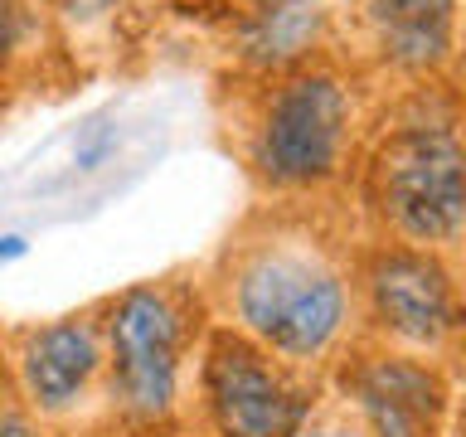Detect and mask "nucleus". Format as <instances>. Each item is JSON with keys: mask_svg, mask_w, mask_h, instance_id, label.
<instances>
[{"mask_svg": "<svg viewBox=\"0 0 466 437\" xmlns=\"http://www.w3.org/2000/svg\"><path fill=\"white\" fill-rule=\"evenodd\" d=\"M218 291L233 330L287 364L330 355L355 306L340 262L297 229H262L228 243Z\"/></svg>", "mask_w": 466, "mask_h": 437, "instance_id": "obj_1", "label": "nucleus"}, {"mask_svg": "<svg viewBox=\"0 0 466 437\" xmlns=\"http://www.w3.org/2000/svg\"><path fill=\"white\" fill-rule=\"evenodd\" d=\"M374 204L413 248L451 243L466 229V146L451 127H403L374 160Z\"/></svg>", "mask_w": 466, "mask_h": 437, "instance_id": "obj_2", "label": "nucleus"}, {"mask_svg": "<svg viewBox=\"0 0 466 437\" xmlns=\"http://www.w3.org/2000/svg\"><path fill=\"white\" fill-rule=\"evenodd\" d=\"M350 141V93L335 73H291L253 122V170L272 189H311L340 170Z\"/></svg>", "mask_w": 466, "mask_h": 437, "instance_id": "obj_3", "label": "nucleus"}, {"mask_svg": "<svg viewBox=\"0 0 466 437\" xmlns=\"http://www.w3.org/2000/svg\"><path fill=\"white\" fill-rule=\"evenodd\" d=\"M102 345H107L112 393L131 418L156 422L180 399L189 320L170 287L141 282L127 287L102 316Z\"/></svg>", "mask_w": 466, "mask_h": 437, "instance_id": "obj_4", "label": "nucleus"}, {"mask_svg": "<svg viewBox=\"0 0 466 437\" xmlns=\"http://www.w3.org/2000/svg\"><path fill=\"white\" fill-rule=\"evenodd\" d=\"M199 393L214 437H297L316 408L297 364L268 355L238 330L209 335L199 360Z\"/></svg>", "mask_w": 466, "mask_h": 437, "instance_id": "obj_5", "label": "nucleus"}, {"mask_svg": "<svg viewBox=\"0 0 466 437\" xmlns=\"http://www.w3.org/2000/svg\"><path fill=\"white\" fill-rule=\"evenodd\" d=\"M364 291L374 326L399 345L432 350L461 326L451 277L428 248H384L364 272Z\"/></svg>", "mask_w": 466, "mask_h": 437, "instance_id": "obj_6", "label": "nucleus"}, {"mask_svg": "<svg viewBox=\"0 0 466 437\" xmlns=\"http://www.w3.org/2000/svg\"><path fill=\"white\" fill-rule=\"evenodd\" d=\"M345 393L364 437H437L447 413L442 374L399 350L355 355L345 370Z\"/></svg>", "mask_w": 466, "mask_h": 437, "instance_id": "obj_7", "label": "nucleus"}, {"mask_svg": "<svg viewBox=\"0 0 466 437\" xmlns=\"http://www.w3.org/2000/svg\"><path fill=\"white\" fill-rule=\"evenodd\" d=\"M102 364H107V345H102V320L97 316H64L49 326L25 330L20 350H15V374H20V393L29 408L44 418H68L78 413L83 399L93 393Z\"/></svg>", "mask_w": 466, "mask_h": 437, "instance_id": "obj_8", "label": "nucleus"}, {"mask_svg": "<svg viewBox=\"0 0 466 437\" xmlns=\"http://www.w3.org/2000/svg\"><path fill=\"white\" fill-rule=\"evenodd\" d=\"M457 0H370V25L389 64L432 68L451 49Z\"/></svg>", "mask_w": 466, "mask_h": 437, "instance_id": "obj_9", "label": "nucleus"}, {"mask_svg": "<svg viewBox=\"0 0 466 437\" xmlns=\"http://www.w3.org/2000/svg\"><path fill=\"white\" fill-rule=\"evenodd\" d=\"M320 25L326 15L316 0H262L238 25V54L258 68H291L316 49Z\"/></svg>", "mask_w": 466, "mask_h": 437, "instance_id": "obj_10", "label": "nucleus"}, {"mask_svg": "<svg viewBox=\"0 0 466 437\" xmlns=\"http://www.w3.org/2000/svg\"><path fill=\"white\" fill-rule=\"evenodd\" d=\"M39 35V15L29 0H0V73L15 68Z\"/></svg>", "mask_w": 466, "mask_h": 437, "instance_id": "obj_11", "label": "nucleus"}, {"mask_svg": "<svg viewBox=\"0 0 466 437\" xmlns=\"http://www.w3.org/2000/svg\"><path fill=\"white\" fill-rule=\"evenodd\" d=\"M297 437H364V428L345 408H311V418L297 428Z\"/></svg>", "mask_w": 466, "mask_h": 437, "instance_id": "obj_12", "label": "nucleus"}, {"mask_svg": "<svg viewBox=\"0 0 466 437\" xmlns=\"http://www.w3.org/2000/svg\"><path fill=\"white\" fill-rule=\"evenodd\" d=\"M0 437H39V428L25 413H0Z\"/></svg>", "mask_w": 466, "mask_h": 437, "instance_id": "obj_13", "label": "nucleus"}, {"mask_svg": "<svg viewBox=\"0 0 466 437\" xmlns=\"http://www.w3.org/2000/svg\"><path fill=\"white\" fill-rule=\"evenodd\" d=\"M29 253V243L20 239V233H0V268H10V262H20Z\"/></svg>", "mask_w": 466, "mask_h": 437, "instance_id": "obj_14", "label": "nucleus"}, {"mask_svg": "<svg viewBox=\"0 0 466 437\" xmlns=\"http://www.w3.org/2000/svg\"><path fill=\"white\" fill-rule=\"evenodd\" d=\"M122 0H68V10L73 15H83V20H93V15H107V10H116Z\"/></svg>", "mask_w": 466, "mask_h": 437, "instance_id": "obj_15", "label": "nucleus"}, {"mask_svg": "<svg viewBox=\"0 0 466 437\" xmlns=\"http://www.w3.org/2000/svg\"><path fill=\"white\" fill-rule=\"evenodd\" d=\"M457 437H466V422H461V432H457Z\"/></svg>", "mask_w": 466, "mask_h": 437, "instance_id": "obj_16", "label": "nucleus"}]
</instances>
